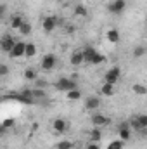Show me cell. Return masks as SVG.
Returning <instances> with one entry per match:
<instances>
[{
    "mask_svg": "<svg viewBox=\"0 0 147 149\" xmlns=\"http://www.w3.org/2000/svg\"><path fill=\"white\" fill-rule=\"evenodd\" d=\"M81 52H83V61H85V63H88V64L97 66V64H101V63H104V61H106V56L99 54L94 47H85Z\"/></svg>",
    "mask_w": 147,
    "mask_h": 149,
    "instance_id": "6da1fadb",
    "label": "cell"
},
{
    "mask_svg": "<svg viewBox=\"0 0 147 149\" xmlns=\"http://www.w3.org/2000/svg\"><path fill=\"white\" fill-rule=\"evenodd\" d=\"M54 88H55V90H59V92H68V90L78 88V81L71 80L69 76H61V78L54 83Z\"/></svg>",
    "mask_w": 147,
    "mask_h": 149,
    "instance_id": "7a4b0ae2",
    "label": "cell"
},
{
    "mask_svg": "<svg viewBox=\"0 0 147 149\" xmlns=\"http://www.w3.org/2000/svg\"><path fill=\"white\" fill-rule=\"evenodd\" d=\"M57 66V56L55 54H45L40 61V68L43 71H52Z\"/></svg>",
    "mask_w": 147,
    "mask_h": 149,
    "instance_id": "3957f363",
    "label": "cell"
},
{
    "mask_svg": "<svg viewBox=\"0 0 147 149\" xmlns=\"http://www.w3.org/2000/svg\"><path fill=\"white\" fill-rule=\"evenodd\" d=\"M90 123H92V127L102 128V127H107V125L111 123V118L109 116H106V114H102V113H92V116H90Z\"/></svg>",
    "mask_w": 147,
    "mask_h": 149,
    "instance_id": "277c9868",
    "label": "cell"
},
{
    "mask_svg": "<svg viewBox=\"0 0 147 149\" xmlns=\"http://www.w3.org/2000/svg\"><path fill=\"white\" fill-rule=\"evenodd\" d=\"M119 76H121V68L119 66H112L109 68L106 74H104V81L106 83H111V85H116L119 81Z\"/></svg>",
    "mask_w": 147,
    "mask_h": 149,
    "instance_id": "5b68a950",
    "label": "cell"
},
{
    "mask_svg": "<svg viewBox=\"0 0 147 149\" xmlns=\"http://www.w3.org/2000/svg\"><path fill=\"white\" fill-rule=\"evenodd\" d=\"M14 43H16V40H14V37H12V35H9V33L2 35V37H0V52L9 54V52L12 50Z\"/></svg>",
    "mask_w": 147,
    "mask_h": 149,
    "instance_id": "8992f818",
    "label": "cell"
},
{
    "mask_svg": "<svg viewBox=\"0 0 147 149\" xmlns=\"http://www.w3.org/2000/svg\"><path fill=\"white\" fill-rule=\"evenodd\" d=\"M57 28V16H47L42 19V30L45 33H52Z\"/></svg>",
    "mask_w": 147,
    "mask_h": 149,
    "instance_id": "52a82bcc",
    "label": "cell"
},
{
    "mask_svg": "<svg viewBox=\"0 0 147 149\" xmlns=\"http://www.w3.org/2000/svg\"><path fill=\"white\" fill-rule=\"evenodd\" d=\"M125 9H126V0H112L107 3V10L111 14H116V16H119Z\"/></svg>",
    "mask_w": 147,
    "mask_h": 149,
    "instance_id": "ba28073f",
    "label": "cell"
},
{
    "mask_svg": "<svg viewBox=\"0 0 147 149\" xmlns=\"http://www.w3.org/2000/svg\"><path fill=\"white\" fill-rule=\"evenodd\" d=\"M118 135H119V141H123V142L130 141V137H132V130H130L128 121H123V123L118 125Z\"/></svg>",
    "mask_w": 147,
    "mask_h": 149,
    "instance_id": "9c48e42d",
    "label": "cell"
},
{
    "mask_svg": "<svg viewBox=\"0 0 147 149\" xmlns=\"http://www.w3.org/2000/svg\"><path fill=\"white\" fill-rule=\"evenodd\" d=\"M83 104H85V109L87 111H97L101 108V99L97 95H88Z\"/></svg>",
    "mask_w": 147,
    "mask_h": 149,
    "instance_id": "30bf717a",
    "label": "cell"
},
{
    "mask_svg": "<svg viewBox=\"0 0 147 149\" xmlns=\"http://www.w3.org/2000/svg\"><path fill=\"white\" fill-rule=\"evenodd\" d=\"M24 47H26V42H16L12 50L9 52V56L12 59H17V57H24Z\"/></svg>",
    "mask_w": 147,
    "mask_h": 149,
    "instance_id": "8fae6325",
    "label": "cell"
},
{
    "mask_svg": "<svg viewBox=\"0 0 147 149\" xmlns=\"http://www.w3.org/2000/svg\"><path fill=\"white\" fill-rule=\"evenodd\" d=\"M52 130H54L55 134H64V132L68 130V121H66L64 118H54V121H52Z\"/></svg>",
    "mask_w": 147,
    "mask_h": 149,
    "instance_id": "7c38bea8",
    "label": "cell"
},
{
    "mask_svg": "<svg viewBox=\"0 0 147 149\" xmlns=\"http://www.w3.org/2000/svg\"><path fill=\"white\" fill-rule=\"evenodd\" d=\"M83 63H85L83 61V52L81 50H74L73 54H71V57H69V64L76 68V66H81Z\"/></svg>",
    "mask_w": 147,
    "mask_h": 149,
    "instance_id": "4fadbf2b",
    "label": "cell"
},
{
    "mask_svg": "<svg viewBox=\"0 0 147 149\" xmlns=\"http://www.w3.org/2000/svg\"><path fill=\"white\" fill-rule=\"evenodd\" d=\"M88 141H90V142H101V141H102V132H101V128H97V127L90 128V130H88Z\"/></svg>",
    "mask_w": 147,
    "mask_h": 149,
    "instance_id": "5bb4252c",
    "label": "cell"
},
{
    "mask_svg": "<svg viewBox=\"0 0 147 149\" xmlns=\"http://www.w3.org/2000/svg\"><path fill=\"white\" fill-rule=\"evenodd\" d=\"M106 38H107V42H111V43H119V40H121V37H119V31H118L116 28H111V30H107V31H106Z\"/></svg>",
    "mask_w": 147,
    "mask_h": 149,
    "instance_id": "9a60e30c",
    "label": "cell"
},
{
    "mask_svg": "<svg viewBox=\"0 0 147 149\" xmlns=\"http://www.w3.org/2000/svg\"><path fill=\"white\" fill-rule=\"evenodd\" d=\"M37 56V45L31 43V42H26V47H24V57L26 59H31Z\"/></svg>",
    "mask_w": 147,
    "mask_h": 149,
    "instance_id": "2e32d148",
    "label": "cell"
},
{
    "mask_svg": "<svg viewBox=\"0 0 147 149\" xmlns=\"http://www.w3.org/2000/svg\"><path fill=\"white\" fill-rule=\"evenodd\" d=\"M101 94L102 95H106V97H112L114 94H116V88H114V85H111V83H102V87H101Z\"/></svg>",
    "mask_w": 147,
    "mask_h": 149,
    "instance_id": "e0dca14e",
    "label": "cell"
},
{
    "mask_svg": "<svg viewBox=\"0 0 147 149\" xmlns=\"http://www.w3.org/2000/svg\"><path fill=\"white\" fill-rule=\"evenodd\" d=\"M24 23V17L21 16V14H14V16H10V28L12 30H19V26Z\"/></svg>",
    "mask_w": 147,
    "mask_h": 149,
    "instance_id": "ac0fdd59",
    "label": "cell"
},
{
    "mask_svg": "<svg viewBox=\"0 0 147 149\" xmlns=\"http://www.w3.org/2000/svg\"><path fill=\"white\" fill-rule=\"evenodd\" d=\"M31 94H33L35 102H40V101H45V99H47V92H45V88H31Z\"/></svg>",
    "mask_w": 147,
    "mask_h": 149,
    "instance_id": "d6986e66",
    "label": "cell"
},
{
    "mask_svg": "<svg viewBox=\"0 0 147 149\" xmlns=\"http://www.w3.org/2000/svg\"><path fill=\"white\" fill-rule=\"evenodd\" d=\"M64 95H66L68 101H80V99H81V90H80V88H73V90L64 92Z\"/></svg>",
    "mask_w": 147,
    "mask_h": 149,
    "instance_id": "ffe728a7",
    "label": "cell"
},
{
    "mask_svg": "<svg viewBox=\"0 0 147 149\" xmlns=\"http://www.w3.org/2000/svg\"><path fill=\"white\" fill-rule=\"evenodd\" d=\"M73 12H74V16H78V17H87L88 16V10H87V7L83 3H76L73 7Z\"/></svg>",
    "mask_w": 147,
    "mask_h": 149,
    "instance_id": "44dd1931",
    "label": "cell"
},
{
    "mask_svg": "<svg viewBox=\"0 0 147 149\" xmlns=\"http://www.w3.org/2000/svg\"><path fill=\"white\" fill-rule=\"evenodd\" d=\"M23 76H24V80H26V81H35V80L38 78L37 70H35V68H26V70H24V73H23Z\"/></svg>",
    "mask_w": 147,
    "mask_h": 149,
    "instance_id": "7402d4cb",
    "label": "cell"
},
{
    "mask_svg": "<svg viewBox=\"0 0 147 149\" xmlns=\"http://www.w3.org/2000/svg\"><path fill=\"white\" fill-rule=\"evenodd\" d=\"M31 30H33V26H31V23L24 19V23H23V24L19 26V30H17V31H19L21 35H30V33H31Z\"/></svg>",
    "mask_w": 147,
    "mask_h": 149,
    "instance_id": "603a6c76",
    "label": "cell"
},
{
    "mask_svg": "<svg viewBox=\"0 0 147 149\" xmlns=\"http://www.w3.org/2000/svg\"><path fill=\"white\" fill-rule=\"evenodd\" d=\"M133 94H137V95H146L147 94V87L144 83H133Z\"/></svg>",
    "mask_w": 147,
    "mask_h": 149,
    "instance_id": "cb8c5ba5",
    "label": "cell"
},
{
    "mask_svg": "<svg viewBox=\"0 0 147 149\" xmlns=\"http://www.w3.org/2000/svg\"><path fill=\"white\" fill-rule=\"evenodd\" d=\"M55 149H74V144L68 139H62V141H59L55 144Z\"/></svg>",
    "mask_w": 147,
    "mask_h": 149,
    "instance_id": "d4e9b609",
    "label": "cell"
},
{
    "mask_svg": "<svg viewBox=\"0 0 147 149\" xmlns=\"http://www.w3.org/2000/svg\"><path fill=\"white\" fill-rule=\"evenodd\" d=\"M133 57L135 59H140V57H144L146 56V47L144 45H137V47H133Z\"/></svg>",
    "mask_w": 147,
    "mask_h": 149,
    "instance_id": "484cf974",
    "label": "cell"
},
{
    "mask_svg": "<svg viewBox=\"0 0 147 149\" xmlns=\"http://www.w3.org/2000/svg\"><path fill=\"white\" fill-rule=\"evenodd\" d=\"M135 118H137V121H139V125L142 128H147V114L146 113H139V114H135Z\"/></svg>",
    "mask_w": 147,
    "mask_h": 149,
    "instance_id": "4316f807",
    "label": "cell"
},
{
    "mask_svg": "<svg viewBox=\"0 0 147 149\" xmlns=\"http://www.w3.org/2000/svg\"><path fill=\"white\" fill-rule=\"evenodd\" d=\"M10 74V68H9V64H3V63H0V78H3V76H9Z\"/></svg>",
    "mask_w": 147,
    "mask_h": 149,
    "instance_id": "83f0119b",
    "label": "cell"
},
{
    "mask_svg": "<svg viewBox=\"0 0 147 149\" xmlns=\"http://www.w3.org/2000/svg\"><path fill=\"white\" fill-rule=\"evenodd\" d=\"M123 146H125V144H123V141H119V139H118V141H112V142H109L106 149H123Z\"/></svg>",
    "mask_w": 147,
    "mask_h": 149,
    "instance_id": "f1b7e54d",
    "label": "cell"
},
{
    "mask_svg": "<svg viewBox=\"0 0 147 149\" xmlns=\"http://www.w3.org/2000/svg\"><path fill=\"white\" fill-rule=\"evenodd\" d=\"M47 85H49V83H47L45 80H42V78H37V80H35V88H45Z\"/></svg>",
    "mask_w": 147,
    "mask_h": 149,
    "instance_id": "f546056e",
    "label": "cell"
},
{
    "mask_svg": "<svg viewBox=\"0 0 147 149\" xmlns=\"http://www.w3.org/2000/svg\"><path fill=\"white\" fill-rule=\"evenodd\" d=\"M85 149H101V146H99V142H90L88 141V144H85Z\"/></svg>",
    "mask_w": 147,
    "mask_h": 149,
    "instance_id": "4dcf8cb0",
    "label": "cell"
},
{
    "mask_svg": "<svg viewBox=\"0 0 147 149\" xmlns=\"http://www.w3.org/2000/svg\"><path fill=\"white\" fill-rule=\"evenodd\" d=\"M74 30H76V28H74L73 24H64V31H66L68 35H73Z\"/></svg>",
    "mask_w": 147,
    "mask_h": 149,
    "instance_id": "1f68e13d",
    "label": "cell"
},
{
    "mask_svg": "<svg viewBox=\"0 0 147 149\" xmlns=\"http://www.w3.org/2000/svg\"><path fill=\"white\" fill-rule=\"evenodd\" d=\"M2 127L7 130V128H10V127H14V120H5L3 123H2Z\"/></svg>",
    "mask_w": 147,
    "mask_h": 149,
    "instance_id": "d6a6232c",
    "label": "cell"
},
{
    "mask_svg": "<svg viewBox=\"0 0 147 149\" xmlns=\"http://www.w3.org/2000/svg\"><path fill=\"white\" fill-rule=\"evenodd\" d=\"M3 14H5V5H2V3H0V19H2V16H3Z\"/></svg>",
    "mask_w": 147,
    "mask_h": 149,
    "instance_id": "836d02e7",
    "label": "cell"
},
{
    "mask_svg": "<svg viewBox=\"0 0 147 149\" xmlns=\"http://www.w3.org/2000/svg\"><path fill=\"white\" fill-rule=\"evenodd\" d=\"M0 101H2V97H0Z\"/></svg>",
    "mask_w": 147,
    "mask_h": 149,
    "instance_id": "e575fe53",
    "label": "cell"
}]
</instances>
